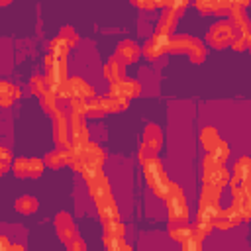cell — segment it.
Masks as SVG:
<instances>
[{
    "label": "cell",
    "instance_id": "1",
    "mask_svg": "<svg viewBox=\"0 0 251 251\" xmlns=\"http://www.w3.org/2000/svg\"><path fill=\"white\" fill-rule=\"evenodd\" d=\"M143 176H145V182L151 188V192L157 198H163L165 200L171 180L167 178V173L163 169V163L157 157H151L149 161L143 163Z\"/></svg>",
    "mask_w": 251,
    "mask_h": 251
},
{
    "label": "cell",
    "instance_id": "2",
    "mask_svg": "<svg viewBox=\"0 0 251 251\" xmlns=\"http://www.w3.org/2000/svg\"><path fill=\"white\" fill-rule=\"evenodd\" d=\"M165 206H167V218L171 224H186L188 206H186V198H184L180 184H176V182L169 184V190L165 196Z\"/></svg>",
    "mask_w": 251,
    "mask_h": 251
},
{
    "label": "cell",
    "instance_id": "3",
    "mask_svg": "<svg viewBox=\"0 0 251 251\" xmlns=\"http://www.w3.org/2000/svg\"><path fill=\"white\" fill-rule=\"evenodd\" d=\"M80 157H82V165H80L78 173H80V176H82L84 180H88V178H92L94 175L102 173V165L106 163V151H104L98 143H90V141H88V143L82 147Z\"/></svg>",
    "mask_w": 251,
    "mask_h": 251
},
{
    "label": "cell",
    "instance_id": "4",
    "mask_svg": "<svg viewBox=\"0 0 251 251\" xmlns=\"http://www.w3.org/2000/svg\"><path fill=\"white\" fill-rule=\"evenodd\" d=\"M45 171V161L35 157H20L12 163V173L20 178H39Z\"/></svg>",
    "mask_w": 251,
    "mask_h": 251
},
{
    "label": "cell",
    "instance_id": "5",
    "mask_svg": "<svg viewBox=\"0 0 251 251\" xmlns=\"http://www.w3.org/2000/svg\"><path fill=\"white\" fill-rule=\"evenodd\" d=\"M233 35H235V29L229 22H216L214 25H210L206 39L214 49H224V47L231 45Z\"/></svg>",
    "mask_w": 251,
    "mask_h": 251
},
{
    "label": "cell",
    "instance_id": "6",
    "mask_svg": "<svg viewBox=\"0 0 251 251\" xmlns=\"http://www.w3.org/2000/svg\"><path fill=\"white\" fill-rule=\"evenodd\" d=\"M53 141L57 147L69 149L71 147V124L69 116L63 110H57L53 116Z\"/></svg>",
    "mask_w": 251,
    "mask_h": 251
},
{
    "label": "cell",
    "instance_id": "7",
    "mask_svg": "<svg viewBox=\"0 0 251 251\" xmlns=\"http://www.w3.org/2000/svg\"><path fill=\"white\" fill-rule=\"evenodd\" d=\"M231 196H233L231 206L239 210L241 220L251 222V182H241L239 186L231 188Z\"/></svg>",
    "mask_w": 251,
    "mask_h": 251
},
{
    "label": "cell",
    "instance_id": "8",
    "mask_svg": "<svg viewBox=\"0 0 251 251\" xmlns=\"http://www.w3.org/2000/svg\"><path fill=\"white\" fill-rule=\"evenodd\" d=\"M171 51V35L169 33H153V37L149 41H145V45L141 47V53L145 59L155 61L159 59L163 53Z\"/></svg>",
    "mask_w": 251,
    "mask_h": 251
},
{
    "label": "cell",
    "instance_id": "9",
    "mask_svg": "<svg viewBox=\"0 0 251 251\" xmlns=\"http://www.w3.org/2000/svg\"><path fill=\"white\" fill-rule=\"evenodd\" d=\"M139 94H141V84H139L137 80H131V78H120V80L110 82L108 96H116V98L131 100V98H137Z\"/></svg>",
    "mask_w": 251,
    "mask_h": 251
},
{
    "label": "cell",
    "instance_id": "10",
    "mask_svg": "<svg viewBox=\"0 0 251 251\" xmlns=\"http://www.w3.org/2000/svg\"><path fill=\"white\" fill-rule=\"evenodd\" d=\"M55 231H57L59 239H61L65 245H67L71 239H75V237L78 235L76 226H75V220H73V216H71L69 212H59V214L55 216Z\"/></svg>",
    "mask_w": 251,
    "mask_h": 251
},
{
    "label": "cell",
    "instance_id": "11",
    "mask_svg": "<svg viewBox=\"0 0 251 251\" xmlns=\"http://www.w3.org/2000/svg\"><path fill=\"white\" fill-rule=\"evenodd\" d=\"M69 124H71V145H76V147L86 145L88 143V127H86L84 116L71 112Z\"/></svg>",
    "mask_w": 251,
    "mask_h": 251
},
{
    "label": "cell",
    "instance_id": "12",
    "mask_svg": "<svg viewBox=\"0 0 251 251\" xmlns=\"http://www.w3.org/2000/svg\"><path fill=\"white\" fill-rule=\"evenodd\" d=\"M229 178H231V173L224 165H218L214 169H206V171H202V176H200L202 184H214L218 188L229 186Z\"/></svg>",
    "mask_w": 251,
    "mask_h": 251
},
{
    "label": "cell",
    "instance_id": "13",
    "mask_svg": "<svg viewBox=\"0 0 251 251\" xmlns=\"http://www.w3.org/2000/svg\"><path fill=\"white\" fill-rule=\"evenodd\" d=\"M241 182H251V157H239L231 167L229 188H235Z\"/></svg>",
    "mask_w": 251,
    "mask_h": 251
},
{
    "label": "cell",
    "instance_id": "14",
    "mask_svg": "<svg viewBox=\"0 0 251 251\" xmlns=\"http://www.w3.org/2000/svg\"><path fill=\"white\" fill-rule=\"evenodd\" d=\"M243 220H241V214L235 206H229V208H224L218 218L214 220V227L220 229V231H227V229H233L235 226H239Z\"/></svg>",
    "mask_w": 251,
    "mask_h": 251
},
{
    "label": "cell",
    "instance_id": "15",
    "mask_svg": "<svg viewBox=\"0 0 251 251\" xmlns=\"http://www.w3.org/2000/svg\"><path fill=\"white\" fill-rule=\"evenodd\" d=\"M86 186H88V196H90L92 200H98V198H102V196L112 194L110 180L106 178L104 173H98V175H94L92 178H88V180H86Z\"/></svg>",
    "mask_w": 251,
    "mask_h": 251
},
{
    "label": "cell",
    "instance_id": "16",
    "mask_svg": "<svg viewBox=\"0 0 251 251\" xmlns=\"http://www.w3.org/2000/svg\"><path fill=\"white\" fill-rule=\"evenodd\" d=\"M94 204H96L98 218H100L102 222H106V220H118V218H120V208H118V204H116V200H114L112 194L94 200Z\"/></svg>",
    "mask_w": 251,
    "mask_h": 251
},
{
    "label": "cell",
    "instance_id": "17",
    "mask_svg": "<svg viewBox=\"0 0 251 251\" xmlns=\"http://www.w3.org/2000/svg\"><path fill=\"white\" fill-rule=\"evenodd\" d=\"M139 55H141V47H139L135 41H131V39H124V41H120L118 47H116V57H118L122 63H126V65L135 63Z\"/></svg>",
    "mask_w": 251,
    "mask_h": 251
},
{
    "label": "cell",
    "instance_id": "18",
    "mask_svg": "<svg viewBox=\"0 0 251 251\" xmlns=\"http://www.w3.org/2000/svg\"><path fill=\"white\" fill-rule=\"evenodd\" d=\"M178 16H180V10H173V8H165L157 20V27L155 31L157 33H173L175 27H176V22H178Z\"/></svg>",
    "mask_w": 251,
    "mask_h": 251
},
{
    "label": "cell",
    "instance_id": "19",
    "mask_svg": "<svg viewBox=\"0 0 251 251\" xmlns=\"http://www.w3.org/2000/svg\"><path fill=\"white\" fill-rule=\"evenodd\" d=\"M102 73H104V78L108 80V82H114V80H120V78H124V73H126V63H122L116 55H112L106 63H104V69H102Z\"/></svg>",
    "mask_w": 251,
    "mask_h": 251
},
{
    "label": "cell",
    "instance_id": "20",
    "mask_svg": "<svg viewBox=\"0 0 251 251\" xmlns=\"http://www.w3.org/2000/svg\"><path fill=\"white\" fill-rule=\"evenodd\" d=\"M43 161H45V167H49V169H61L65 165H71V151L57 147V149L49 151Z\"/></svg>",
    "mask_w": 251,
    "mask_h": 251
},
{
    "label": "cell",
    "instance_id": "21",
    "mask_svg": "<svg viewBox=\"0 0 251 251\" xmlns=\"http://www.w3.org/2000/svg\"><path fill=\"white\" fill-rule=\"evenodd\" d=\"M69 84H71V90H73V96L76 98H84V100H90L96 96L94 88L80 76H69Z\"/></svg>",
    "mask_w": 251,
    "mask_h": 251
},
{
    "label": "cell",
    "instance_id": "22",
    "mask_svg": "<svg viewBox=\"0 0 251 251\" xmlns=\"http://www.w3.org/2000/svg\"><path fill=\"white\" fill-rule=\"evenodd\" d=\"M222 212L218 202H198V210H196V222H212L218 218V214Z\"/></svg>",
    "mask_w": 251,
    "mask_h": 251
},
{
    "label": "cell",
    "instance_id": "23",
    "mask_svg": "<svg viewBox=\"0 0 251 251\" xmlns=\"http://www.w3.org/2000/svg\"><path fill=\"white\" fill-rule=\"evenodd\" d=\"M20 96H22V92H20L18 86H14V84L8 82V80H2V82H0V106H2V108H10L12 102L18 100Z\"/></svg>",
    "mask_w": 251,
    "mask_h": 251
},
{
    "label": "cell",
    "instance_id": "24",
    "mask_svg": "<svg viewBox=\"0 0 251 251\" xmlns=\"http://www.w3.org/2000/svg\"><path fill=\"white\" fill-rule=\"evenodd\" d=\"M141 143H145V145L153 147L155 151H159L163 147V131H161V127L155 126V124H147V127L143 131V141Z\"/></svg>",
    "mask_w": 251,
    "mask_h": 251
},
{
    "label": "cell",
    "instance_id": "25",
    "mask_svg": "<svg viewBox=\"0 0 251 251\" xmlns=\"http://www.w3.org/2000/svg\"><path fill=\"white\" fill-rule=\"evenodd\" d=\"M196 37H188V35H173L171 37V51L173 53H190V49L196 45Z\"/></svg>",
    "mask_w": 251,
    "mask_h": 251
},
{
    "label": "cell",
    "instance_id": "26",
    "mask_svg": "<svg viewBox=\"0 0 251 251\" xmlns=\"http://www.w3.org/2000/svg\"><path fill=\"white\" fill-rule=\"evenodd\" d=\"M227 14H229V24L233 25V29L235 31H239V29H243L245 25H249V22H247V16H245V10L241 8V6H237V4H231V8L227 10Z\"/></svg>",
    "mask_w": 251,
    "mask_h": 251
},
{
    "label": "cell",
    "instance_id": "27",
    "mask_svg": "<svg viewBox=\"0 0 251 251\" xmlns=\"http://www.w3.org/2000/svg\"><path fill=\"white\" fill-rule=\"evenodd\" d=\"M220 141V135H218V129L214 126H206L200 129V145L206 149V151H212Z\"/></svg>",
    "mask_w": 251,
    "mask_h": 251
},
{
    "label": "cell",
    "instance_id": "28",
    "mask_svg": "<svg viewBox=\"0 0 251 251\" xmlns=\"http://www.w3.org/2000/svg\"><path fill=\"white\" fill-rule=\"evenodd\" d=\"M14 208L20 212V214H24V216H29V214H33V212H37V208H39V202H37V198H33V196H20V198H16V202H14Z\"/></svg>",
    "mask_w": 251,
    "mask_h": 251
},
{
    "label": "cell",
    "instance_id": "29",
    "mask_svg": "<svg viewBox=\"0 0 251 251\" xmlns=\"http://www.w3.org/2000/svg\"><path fill=\"white\" fill-rule=\"evenodd\" d=\"M190 235H194V226H188V224H173V227L169 229V237L173 241H186Z\"/></svg>",
    "mask_w": 251,
    "mask_h": 251
},
{
    "label": "cell",
    "instance_id": "30",
    "mask_svg": "<svg viewBox=\"0 0 251 251\" xmlns=\"http://www.w3.org/2000/svg\"><path fill=\"white\" fill-rule=\"evenodd\" d=\"M108 110H106V96H94L88 100V116L90 118H102L106 116Z\"/></svg>",
    "mask_w": 251,
    "mask_h": 251
},
{
    "label": "cell",
    "instance_id": "31",
    "mask_svg": "<svg viewBox=\"0 0 251 251\" xmlns=\"http://www.w3.org/2000/svg\"><path fill=\"white\" fill-rule=\"evenodd\" d=\"M71 43L65 39V37H55V39H51L49 41V53H53L55 57H67L69 53H71Z\"/></svg>",
    "mask_w": 251,
    "mask_h": 251
},
{
    "label": "cell",
    "instance_id": "32",
    "mask_svg": "<svg viewBox=\"0 0 251 251\" xmlns=\"http://www.w3.org/2000/svg\"><path fill=\"white\" fill-rule=\"evenodd\" d=\"M102 243L108 251H131L133 249L129 243L124 241V237H116V235H104Z\"/></svg>",
    "mask_w": 251,
    "mask_h": 251
},
{
    "label": "cell",
    "instance_id": "33",
    "mask_svg": "<svg viewBox=\"0 0 251 251\" xmlns=\"http://www.w3.org/2000/svg\"><path fill=\"white\" fill-rule=\"evenodd\" d=\"M39 102H41L43 112H45V114H49V116H53V114L59 110V106H57L59 98H57V94H55V92H51V90H47V92L39 98Z\"/></svg>",
    "mask_w": 251,
    "mask_h": 251
},
{
    "label": "cell",
    "instance_id": "34",
    "mask_svg": "<svg viewBox=\"0 0 251 251\" xmlns=\"http://www.w3.org/2000/svg\"><path fill=\"white\" fill-rule=\"evenodd\" d=\"M220 196H222V188L214 184H202L198 202H220Z\"/></svg>",
    "mask_w": 251,
    "mask_h": 251
},
{
    "label": "cell",
    "instance_id": "35",
    "mask_svg": "<svg viewBox=\"0 0 251 251\" xmlns=\"http://www.w3.org/2000/svg\"><path fill=\"white\" fill-rule=\"evenodd\" d=\"M102 227H104V235L124 237V233H126V227H124V224L120 222V218H118V220H106V222H102Z\"/></svg>",
    "mask_w": 251,
    "mask_h": 251
},
{
    "label": "cell",
    "instance_id": "36",
    "mask_svg": "<svg viewBox=\"0 0 251 251\" xmlns=\"http://www.w3.org/2000/svg\"><path fill=\"white\" fill-rule=\"evenodd\" d=\"M127 106H129V100H126V98L106 96V110H108V114H118V112H124V110H127Z\"/></svg>",
    "mask_w": 251,
    "mask_h": 251
},
{
    "label": "cell",
    "instance_id": "37",
    "mask_svg": "<svg viewBox=\"0 0 251 251\" xmlns=\"http://www.w3.org/2000/svg\"><path fill=\"white\" fill-rule=\"evenodd\" d=\"M29 90H31V94H35L37 98H41V96L49 90L47 80H45L43 76H31V80H29Z\"/></svg>",
    "mask_w": 251,
    "mask_h": 251
},
{
    "label": "cell",
    "instance_id": "38",
    "mask_svg": "<svg viewBox=\"0 0 251 251\" xmlns=\"http://www.w3.org/2000/svg\"><path fill=\"white\" fill-rule=\"evenodd\" d=\"M188 59L194 63V65H200L204 59H206V47H204V43L198 39L196 41V45L190 49V53H188Z\"/></svg>",
    "mask_w": 251,
    "mask_h": 251
},
{
    "label": "cell",
    "instance_id": "39",
    "mask_svg": "<svg viewBox=\"0 0 251 251\" xmlns=\"http://www.w3.org/2000/svg\"><path fill=\"white\" fill-rule=\"evenodd\" d=\"M69 108H71V112H75V114L88 116V100H84V98L73 96V98L69 100Z\"/></svg>",
    "mask_w": 251,
    "mask_h": 251
},
{
    "label": "cell",
    "instance_id": "40",
    "mask_svg": "<svg viewBox=\"0 0 251 251\" xmlns=\"http://www.w3.org/2000/svg\"><path fill=\"white\" fill-rule=\"evenodd\" d=\"M210 153H214V157L220 161V165H224V163L229 159V145H227L224 139H220V141H218V145H216Z\"/></svg>",
    "mask_w": 251,
    "mask_h": 251
},
{
    "label": "cell",
    "instance_id": "41",
    "mask_svg": "<svg viewBox=\"0 0 251 251\" xmlns=\"http://www.w3.org/2000/svg\"><path fill=\"white\" fill-rule=\"evenodd\" d=\"M214 229V224L212 222H194V233L204 241Z\"/></svg>",
    "mask_w": 251,
    "mask_h": 251
},
{
    "label": "cell",
    "instance_id": "42",
    "mask_svg": "<svg viewBox=\"0 0 251 251\" xmlns=\"http://www.w3.org/2000/svg\"><path fill=\"white\" fill-rule=\"evenodd\" d=\"M12 153L8 147H0V173H6L12 167Z\"/></svg>",
    "mask_w": 251,
    "mask_h": 251
},
{
    "label": "cell",
    "instance_id": "43",
    "mask_svg": "<svg viewBox=\"0 0 251 251\" xmlns=\"http://www.w3.org/2000/svg\"><path fill=\"white\" fill-rule=\"evenodd\" d=\"M194 6L200 14L208 16V14H214V8H216V0H194Z\"/></svg>",
    "mask_w": 251,
    "mask_h": 251
},
{
    "label": "cell",
    "instance_id": "44",
    "mask_svg": "<svg viewBox=\"0 0 251 251\" xmlns=\"http://www.w3.org/2000/svg\"><path fill=\"white\" fill-rule=\"evenodd\" d=\"M180 247H182V251H198V249L202 247V239L194 233V235H190L186 241H182Z\"/></svg>",
    "mask_w": 251,
    "mask_h": 251
},
{
    "label": "cell",
    "instance_id": "45",
    "mask_svg": "<svg viewBox=\"0 0 251 251\" xmlns=\"http://www.w3.org/2000/svg\"><path fill=\"white\" fill-rule=\"evenodd\" d=\"M155 155H157V151H155L153 147L141 143V147H139V151H137V157H139V163H141V165H143L145 161H149L151 157H155Z\"/></svg>",
    "mask_w": 251,
    "mask_h": 251
},
{
    "label": "cell",
    "instance_id": "46",
    "mask_svg": "<svg viewBox=\"0 0 251 251\" xmlns=\"http://www.w3.org/2000/svg\"><path fill=\"white\" fill-rule=\"evenodd\" d=\"M231 49H233V51H243V49H247V39H245V35H243L241 31H235V35H233V39H231Z\"/></svg>",
    "mask_w": 251,
    "mask_h": 251
},
{
    "label": "cell",
    "instance_id": "47",
    "mask_svg": "<svg viewBox=\"0 0 251 251\" xmlns=\"http://www.w3.org/2000/svg\"><path fill=\"white\" fill-rule=\"evenodd\" d=\"M59 35H61V37H65V39H67V41H69L71 45H75V43L78 41V33H76V31H75V29H73L71 25H63V27H61V33H59Z\"/></svg>",
    "mask_w": 251,
    "mask_h": 251
},
{
    "label": "cell",
    "instance_id": "48",
    "mask_svg": "<svg viewBox=\"0 0 251 251\" xmlns=\"http://www.w3.org/2000/svg\"><path fill=\"white\" fill-rule=\"evenodd\" d=\"M67 249H69V251H86V243L82 241L80 235H76L75 239H71V241L67 243Z\"/></svg>",
    "mask_w": 251,
    "mask_h": 251
},
{
    "label": "cell",
    "instance_id": "49",
    "mask_svg": "<svg viewBox=\"0 0 251 251\" xmlns=\"http://www.w3.org/2000/svg\"><path fill=\"white\" fill-rule=\"evenodd\" d=\"M220 165V161L214 157V153H206V157L202 159V171H206V169H214V167H218Z\"/></svg>",
    "mask_w": 251,
    "mask_h": 251
},
{
    "label": "cell",
    "instance_id": "50",
    "mask_svg": "<svg viewBox=\"0 0 251 251\" xmlns=\"http://www.w3.org/2000/svg\"><path fill=\"white\" fill-rule=\"evenodd\" d=\"M131 4L141 8V10H155L157 8V0H131Z\"/></svg>",
    "mask_w": 251,
    "mask_h": 251
},
{
    "label": "cell",
    "instance_id": "51",
    "mask_svg": "<svg viewBox=\"0 0 251 251\" xmlns=\"http://www.w3.org/2000/svg\"><path fill=\"white\" fill-rule=\"evenodd\" d=\"M0 241H2V251H8V249H10V243H8V237H6V235H2V237H0Z\"/></svg>",
    "mask_w": 251,
    "mask_h": 251
},
{
    "label": "cell",
    "instance_id": "52",
    "mask_svg": "<svg viewBox=\"0 0 251 251\" xmlns=\"http://www.w3.org/2000/svg\"><path fill=\"white\" fill-rule=\"evenodd\" d=\"M233 4H237V6H241V8H245V6H249L251 4V0H231Z\"/></svg>",
    "mask_w": 251,
    "mask_h": 251
}]
</instances>
